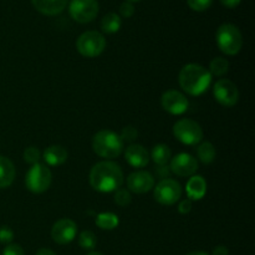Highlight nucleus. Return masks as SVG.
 <instances>
[{
  "label": "nucleus",
  "instance_id": "f257e3e1",
  "mask_svg": "<svg viewBox=\"0 0 255 255\" xmlns=\"http://www.w3.org/2000/svg\"><path fill=\"white\" fill-rule=\"evenodd\" d=\"M124 183V172L121 167L111 161H102L95 164L90 172V184L101 193L116 192Z\"/></svg>",
  "mask_w": 255,
  "mask_h": 255
},
{
  "label": "nucleus",
  "instance_id": "f03ea898",
  "mask_svg": "<svg viewBox=\"0 0 255 255\" xmlns=\"http://www.w3.org/2000/svg\"><path fill=\"white\" fill-rule=\"evenodd\" d=\"M179 85L191 96H199L208 90L212 82L209 70L198 64H188L179 72Z\"/></svg>",
  "mask_w": 255,
  "mask_h": 255
},
{
  "label": "nucleus",
  "instance_id": "7ed1b4c3",
  "mask_svg": "<svg viewBox=\"0 0 255 255\" xmlns=\"http://www.w3.org/2000/svg\"><path fill=\"white\" fill-rule=\"evenodd\" d=\"M92 148L95 153L102 158H116L124 151V141L116 132L102 129L92 138Z\"/></svg>",
  "mask_w": 255,
  "mask_h": 255
},
{
  "label": "nucleus",
  "instance_id": "20e7f679",
  "mask_svg": "<svg viewBox=\"0 0 255 255\" xmlns=\"http://www.w3.org/2000/svg\"><path fill=\"white\" fill-rule=\"evenodd\" d=\"M217 45L226 55H237L243 46V36L238 27L233 24H223L216 34Z\"/></svg>",
  "mask_w": 255,
  "mask_h": 255
},
{
  "label": "nucleus",
  "instance_id": "39448f33",
  "mask_svg": "<svg viewBox=\"0 0 255 255\" xmlns=\"http://www.w3.org/2000/svg\"><path fill=\"white\" fill-rule=\"evenodd\" d=\"M76 49L82 56L92 59V57L100 56L105 51L106 39L99 31L90 30L80 35L76 41Z\"/></svg>",
  "mask_w": 255,
  "mask_h": 255
},
{
  "label": "nucleus",
  "instance_id": "423d86ee",
  "mask_svg": "<svg viewBox=\"0 0 255 255\" xmlns=\"http://www.w3.org/2000/svg\"><path fill=\"white\" fill-rule=\"evenodd\" d=\"M52 181L51 171L41 163L32 164L25 177V186L32 193H44L50 188Z\"/></svg>",
  "mask_w": 255,
  "mask_h": 255
},
{
  "label": "nucleus",
  "instance_id": "0eeeda50",
  "mask_svg": "<svg viewBox=\"0 0 255 255\" xmlns=\"http://www.w3.org/2000/svg\"><path fill=\"white\" fill-rule=\"evenodd\" d=\"M173 134L179 142L187 146H196L203 139V131L198 122L189 119L179 120L173 126Z\"/></svg>",
  "mask_w": 255,
  "mask_h": 255
},
{
  "label": "nucleus",
  "instance_id": "6e6552de",
  "mask_svg": "<svg viewBox=\"0 0 255 255\" xmlns=\"http://www.w3.org/2000/svg\"><path fill=\"white\" fill-rule=\"evenodd\" d=\"M69 12L75 21L87 24L96 19L99 14V2L97 0H71Z\"/></svg>",
  "mask_w": 255,
  "mask_h": 255
},
{
  "label": "nucleus",
  "instance_id": "1a4fd4ad",
  "mask_svg": "<svg viewBox=\"0 0 255 255\" xmlns=\"http://www.w3.org/2000/svg\"><path fill=\"white\" fill-rule=\"evenodd\" d=\"M182 197V187L174 179H162L154 188V199L163 206H172Z\"/></svg>",
  "mask_w": 255,
  "mask_h": 255
},
{
  "label": "nucleus",
  "instance_id": "9d476101",
  "mask_svg": "<svg viewBox=\"0 0 255 255\" xmlns=\"http://www.w3.org/2000/svg\"><path fill=\"white\" fill-rule=\"evenodd\" d=\"M213 95L217 101L226 107H233L239 100L238 87L231 80L227 79H222L216 82L213 87Z\"/></svg>",
  "mask_w": 255,
  "mask_h": 255
},
{
  "label": "nucleus",
  "instance_id": "9b49d317",
  "mask_svg": "<svg viewBox=\"0 0 255 255\" xmlns=\"http://www.w3.org/2000/svg\"><path fill=\"white\" fill-rule=\"evenodd\" d=\"M161 104L164 111L171 115H182L188 110L189 102L182 92L176 90L166 91L161 97Z\"/></svg>",
  "mask_w": 255,
  "mask_h": 255
},
{
  "label": "nucleus",
  "instance_id": "f8f14e48",
  "mask_svg": "<svg viewBox=\"0 0 255 255\" xmlns=\"http://www.w3.org/2000/svg\"><path fill=\"white\" fill-rule=\"evenodd\" d=\"M77 233V226L71 219H60L54 224L51 229V237L55 243L57 244H69L75 239Z\"/></svg>",
  "mask_w": 255,
  "mask_h": 255
},
{
  "label": "nucleus",
  "instance_id": "ddd939ff",
  "mask_svg": "<svg viewBox=\"0 0 255 255\" xmlns=\"http://www.w3.org/2000/svg\"><path fill=\"white\" fill-rule=\"evenodd\" d=\"M198 169V162L188 153H179L171 161V172L179 177L193 176Z\"/></svg>",
  "mask_w": 255,
  "mask_h": 255
},
{
  "label": "nucleus",
  "instance_id": "4468645a",
  "mask_svg": "<svg viewBox=\"0 0 255 255\" xmlns=\"http://www.w3.org/2000/svg\"><path fill=\"white\" fill-rule=\"evenodd\" d=\"M154 187V178L149 172L137 171L133 172L127 178V188L133 193H147Z\"/></svg>",
  "mask_w": 255,
  "mask_h": 255
},
{
  "label": "nucleus",
  "instance_id": "2eb2a0df",
  "mask_svg": "<svg viewBox=\"0 0 255 255\" xmlns=\"http://www.w3.org/2000/svg\"><path fill=\"white\" fill-rule=\"evenodd\" d=\"M125 158L129 166L134 167V168H143L148 164L149 154L147 149L141 144H131L126 148Z\"/></svg>",
  "mask_w": 255,
  "mask_h": 255
},
{
  "label": "nucleus",
  "instance_id": "dca6fc26",
  "mask_svg": "<svg viewBox=\"0 0 255 255\" xmlns=\"http://www.w3.org/2000/svg\"><path fill=\"white\" fill-rule=\"evenodd\" d=\"M35 9L47 16L60 14L66 7L69 0H31Z\"/></svg>",
  "mask_w": 255,
  "mask_h": 255
},
{
  "label": "nucleus",
  "instance_id": "f3484780",
  "mask_svg": "<svg viewBox=\"0 0 255 255\" xmlns=\"http://www.w3.org/2000/svg\"><path fill=\"white\" fill-rule=\"evenodd\" d=\"M42 158L49 166H60L65 163L67 159V151L62 146H54L47 147L42 153Z\"/></svg>",
  "mask_w": 255,
  "mask_h": 255
},
{
  "label": "nucleus",
  "instance_id": "a211bd4d",
  "mask_svg": "<svg viewBox=\"0 0 255 255\" xmlns=\"http://www.w3.org/2000/svg\"><path fill=\"white\" fill-rule=\"evenodd\" d=\"M15 179L14 163L6 157L0 156V188L11 186Z\"/></svg>",
  "mask_w": 255,
  "mask_h": 255
},
{
  "label": "nucleus",
  "instance_id": "6ab92c4d",
  "mask_svg": "<svg viewBox=\"0 0 255 255\" xmlns=\"http://www.w3.org/2000/svg\"><path fill=\"white\" fill-rule=\"evenodd\" d=\"M207 192V183L201 176H193L187 184V194L191 199H201Z\"/></svg>",
  "mask_w": 255,
  "mask_h": 255
},
{
  "label": "nucleus",
  "instance_id": "aec40b11",
  "mask_svg": "<svg viewBox=\"0 0 255 255\" xmlns=\"http://www.w3.org/2000/svg\"><path fill=\"white\" fill-rule=\"evenodd\" d=\"M151 158L157 166H166L172 158V152L167 144H157L153 147Z\"/></svg>",
  "mask_w": 255,
  "mask_h": 255
},
{
  "label": "nucleus",
  "instance_id": "412c9836",
  "mask_svg": "<svg viewBox=\"0 0 255 255\" xmlns=\"http://www.w3.org/2000/svg\"><path fill=\"white\" fill-rule=\"evenodd\" d=\"M121 17L117 14H115V12H109V14H106L102 17L101 29L106 34H115V32H117L121 29Z\"/></svg>",
  "mask_w": 255,
  "mask_h": 255
},
{
  "label": "nucleus",
  "instance_id": "4be33fe9",
  "mask_svg": "<svg viewBox=\"0 0 255 255\" xmlns=\"http://www.w3.org/2000/svg\"><path fill=\"white\" fill-rule=\"evenodd\" d=\"M95 222H96V226L99 227V228L104 229V231H112V229L116 228L120 223L119 217L114 213H110V212L97 214L96 221Z\"/></svg>",
  "mask_w": 255,
  "mask_h": 255
},
{
  "label": "nucleus",
  "instance_id": "5701e85b",
  "mask_svg": "<svg viewBox=\"0 0 255 255\" xmlns=\"http://www.w3.org/2000/svg\"><path fill=\"white\" fill-rule=\"evenodd\" d=\"M197 156L199 161L204 164H209L216 159V147L211 142H203L197 148Z\"/></svg>",
  "mask_w": 255,
  "mask_h": 255
},
{
  "label": "nucleus",
  "instance_id": "b1692460",
  "mask_svg": "<svg viewBox=\"0 0 255 255\" xmlns=\"http://www.w3.org/2000/svg\"><path fill=\"white\" fill-rule=\"evenodd\" d=\"M229 70V62L223 57H216L211 61L209 65V72L211 75H216V76H223L228 72Z\"/></svg>",
  "mask_w": 255,
  "mask_h": 255
},
{
  "label": "nucleus",
  "instance_id": "393cba45",
  "mask_svg": "<svg viewBox=\"0 0 255 255\" xmlns=\"http://www.w3.org/2000/svg\"><path fill=\"white\" fill-rule=\"evenodd\" d=\"M97 239L92 232L84 231L79 236V246L85 251H92L96 247Z\"/></svg>",
  "mask_w": 255,
  "mask_h": 255
},
{
  "label": "nucleus",
  "instance_id": "a878e982",
  "mask_svg": "<svg viewBox=\"0 0 255 255\" xmlns=\"http://www.w3.org/2000/svg\"><path fill=\"white\" fill-rule=\"evenodd\" d=\"M132 201V197L127 189L119 188L115 193V203L120 207H127Z\"/></svg>",
  "mask_w": 255,
  "mask_h": 255
},
{
  "label": "nucleus",
  "instance_id": "bb28decb",
  "mask_svg": "<svg viewBox=\"0 0 255 255\" xmlns=\"http://www.w3.org/2000/svg\"><path fill=\"white\" fill-rule=\"evenodd\" d=\"M40 158H41V153L36 147H27L24 151V161L31 166L39 163Z\"/></svg>",
  "mask_w": 255,
  "mask_h": 255
},
{
  "label": "nucleus",
  "instance_id": "cd10ccee",
  "mask_svg": "<svg viewBox=\"0 0 255 255\" xmlns=\"http://www.w3.org/2000/svg\"><path fill=\"white\" fill-rule=\"evenodd\" d=\"M187 2L194 11H204L211 6L213 0H187Z\"/></svg>",
  "mask_w": 255,
  "mask_h": 255
},
{
  "label": "nucleus",
  "instance_id": "c85d7f7f",
  "mask_svg": "<svg viewBox=\"0 0 255 255\" xmlns=\"http://www.w3.org/2000/svg\"><path fill=\"white\" fill-rule=\"evenodd\" d=\"M12 239H14V232H12V229L7 226L0 227V243L9 246L12 242Z\"/></svg>",
  "mask_w": 255,
  "mask_h": 255
},
{
  "label": "nucleus",
  "instance_id": "c756f323",
  "mask_svg": "<svg viewBox=\"0 0 255 255\" xmlns=\"http://www.w3.org/2000/svg\"><path fill=\"white\" fill-rule=\"evenodd\" d=\"M137 129L134 128V127L132 126H128V127H125L124 129H122L121 134H120V137L122 138V141H127V142H131L133 141V139L137 138Z\"/></svg>",
  "mask_w": 255,
  "mask_h": 255
},
{
  "label": "nucleus",
  "instance_id": "7c9ffc66",
  "mask_svg": "<svg viewBox=\"0 0 255 255\" xmlns=\"http://www.w3.org/2000/svg\"><path fill=\"white\" fill-rule=\"evenodd\" d=\"M120 14L124 17H131L134 14V6L131 1H125L120 5Z\"/></svg>",
  "mask_w": 255,
  "mask_h": 255
},
{
  "label": "nucleus",
  "instance_id": "2f4dec72",
  "mask_svg": "<svg viewBox=\"0 0 255 255\" xmlns=\"http://www.w3.org/2000/svg\"><path fill=\"white\" fill-rule=\"evenodd\" d=\"M1 255H25L24 249L19 244H9L6 248L2 251Z\"/></svg>",
  "mask_w": 255,
  "mask_h": 255
},
{
  "label": "nucleus",
  "instance_id": "473e14b6",
  "mask_svg": "<svg viewBox=\"0 0 255 255\" xmlns=\"http://www.w3.org/2000/svg\"><path fill=\"white\" fill-rule=\"evenodd\" d=\"M192 209V201L191 199H184V201H182L181 203H179L178 206V211L181 212L182 214H187L189 213Z\"/></svg>",
  "mask_w": 255,
  "mask_h": 255
},
{
  "label": "nucleus",
  "instance_id": "72a5a7b5",
  "mask_svg": "<svg viewBox=\"0 0 255 255\" xmlns=\"http://www.w3.org/2000/svg\"><path fill=\"white\" fill-rule=\"evenodd\" d=\"M156 174L162 179H167L169 176V169L167 168V166H158L156 169Z\"/></svg>",
  "mask_w": 255,
  "mask_h": 255
},
{
  "label": "nucleus",
  "instance_id": "f704fd0d",
  "mask_svg": "<svg viewBox=\"0 0 255 255\" xmlns=\"http://www.w3.org/2000/svg\"><path fill=\"white\" fill-rule=\"evenodd\" d=\"M219 1H221L224 6L233 9V7H237L239 4H241L242 0H219Z\"/></svg>",
  "mask_w": 255,
  "mask_h": 255
},
{
  "label": "nucleus",
  "instance_id": "c9c22d12",
  "mask_svg": "<svg viewBox=\"0 0 255 255\" xmlns=\"http://www.w3.org/2000/svg\"><path fill=\"white\" fill-rule=\"evenodd\" d=\"M212 255H229V252H228V249L226 248V247L219 246V247H217L216 249H214Z\"/></svg>",
  "mask_w": 255,
  "mask_h": 255
},
{
  "label": "nucleus",
  "instance_id": "e433bc0d",
  "mask_svg": "<svg viewBox=\"0 0 255 255\" xmlns=\"http://www.w3.org/2000/svg\"><path fill=\"white\" fill-rule=\"evenodd\" d=\"M35 255H56L51 249H47V248H41L36 252Z\"/></svg>",
  "mask_w": 255,
  "mask_h": 255
},
{
  "label": "nucleus",
  "instance_id": "4c0bfd02",
  "mask_svg": "<svg viewBox=\"0 0 255 255\" xmlns=\"http://www.w3.org/2000/svg\"><path fill=\"white\" fill-rule=\"evenodd\" d=\"M187 255H209V254L204 253V252H192V253H189Z\"/></svg>",
  "mask_w": 255,
  "mask_h": 255
},
{
  "label": "nucleus",
  "instance_id": "58836bf2",
  "mask_svg": "<svg viewBox=\"0 0 255 255\" xmlns=\"http://www.w3.org/2000/svg\"><path fill=\"white\" fill-rule=\"evenodd\" d=\"M87 255H102V254L99 253V252H91V253H89Z\"/></svg>",
  "mask_w": 255,
  "mask_h": 255
},
{
  "label": "nucleus",
  "instance_id": "ea45409f",
  "mask_svg": "<svg viewBox=\"0 0 255 255\" xmlns=\"http://www.w3.org/2000/svg\"><path fill=\"white\" fill-rule=\"evenodd\" d=\"M127 1H131V2H133V1H141V0H127Z\"/></svg>",
  "mask_w": 255,
  "mask_h": 255
}]
</instances>
